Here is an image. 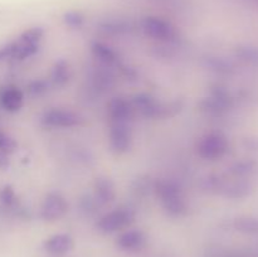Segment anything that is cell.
<instances>
[{
  "label": "cell",
  "instance_id": "18",
  "mask_svg": "<svg viewBox=\"0 0 258 257\" xmlns=\"http://www.w3.org/2000/svg\"><path fill=\"white\" fill-rule=\"evenodd\" d=\"M63 20H64L66 24L71 28H81L85 23V17H83L82 13L76 12V10H71V12H67L64 15H63Z\"/></svg>",
  "mask_w": 258,
  "mask_h": 257
},
{
  "label": "cell",
  "instance_id": "11",
  "mask_svg": "<svg viewBox=\"0 0 258 257\" xmlns=\"http://www.w3.org/2000/svg\"><path fill=\"white\" fill-rule=\"evenodd\" d=\"M24 96L23 92L15 86H8L0 90V105L4 110L15 112L20 110L23 106Z\"/></svg>",
  "mask_w": 258,
  "mask_h": 257
},
{
  "label": "cell",
  "instance_id": "14",
  "mask_svg": "<svg viewBox=\"0 0 258 257\" xmlns=\"http://www.w3.org/2000/svg\"><path fill=\"white\" fill-rule=\"evenodd\" d=\"M234 228L242 233L258 234V218L253 217H241L237 218L233 223Z\"/></svg>",
  "mask_w": 258,
  "mask_h": 257
},
{
  "label": "cell",
  "instance_id": "10",
  "mask_svg": "<svg viewBox=\"0 0 258 257\" xmlns=\"http://www.w3.org/2000/svg\"><path fill=\"white\" fill-rule=\"evenodd\" d=\"M43 247L48 253L64 254L72 251L73 247H75V241L70 234L58 233L45 239Z\"/></svg>",
  "mask_w": 258,
  "mask_h": 257
},
{
  "label": "cell",
  "instance_id": "1",
  "mask_svg": "<svg viewBox=\"0 0 258 257\" xmlns=\"http://www.w3.org/2000/svg\"><path fill=\"white\" fill-rule=\"evenodd\" d=\"M155 191L166 213L173 217H180L186 213L188 204L185 197L175 181L160 179L155 183Z\"/></svg>",
  "mask_w": 258,
  "mask_h": 257
},
{
  "label": "cell",
  "instance_id": "15",
  "mask_svg": "<svg viewBox=\"0 0 258 257\" xmlns=\"http://www.w3.org/2000/svg\"><path fill=\"white\" fill-rule=\"evenodd\" d=\"M70 80V67L64 60H59L55 63L54 68L52 71V81L54 85L63 86Z\"/></svg>",
  "mask_w": 258,
  "mask_h": 257
},
{
  "label": "cell",
  "instance_id": "4",
  "mask_svg": "<svg viewBox=\"0 0 258 257\" xmlns=\"http://www.w3.org/2000/svg\"><path fill=\"white\" fill-rule=\"evenodd\" d=\"M141 29L148 37L154 39L163 40V42H170L174 40L178 35L175 27L168 20L159 17H145L141 20Z\"/></svg>",
  "mask_w": 258,
  "mask_h": 257
},
{
  "label": "cell",
  "instance_id": "13",
  "mask_svg": "<svg viewBox=\"0 0 258 257\" xmlns=\"http://www.w3.org/2000/svg\"><path fill=\"white\" fill-rule=\"evenodd\" d=\"M92 53L97 59H100L105 65H113L117 60V55H116L115 50L111 47H108L107 44H105V43H93Z\"/></svg>",
  "mask_w": 258,
  "mask_h": 257
},
{
  "label": "cell",
  "instance_id": "8",
  "mask_svg": "<svg viewBox=\"0 0 258 257\" xmlns=\"http://www.w3.org/2000/svg\"><path fill=\"white\" fill-rule=\"evenodd\" d=\"M146 243V236L141 229H127L116 239V244L122 251H139Z\"/></svg>",
  "mask_w": 258,
  "mask_h": 257
},
{
  "label": "cell",
  "instance_id": "19",
  "mask_svg": "<svg viewBox=\"0 0 258 257\" xmlns=\"http://www.w3.org/2000/svg\"><path fill=\"white\" fill-rule=\"evenodd\" d=\"M15 148H17V143H15L14 139L0 130V151L8 154L14 151Z\"/></svg>",
  "mask_w": 258,
  "mask_h": 257
},
{
  "label": "cell",
  "instance_id": "9",
  "mask_svg": "<svg viewBox=\"0 0 258 257\" xmlns=\"http://www.w3.org/2000/svg\"><path fill=\"white\" fill-rule=\"evenodd\" d=\"M134 108L131 102L122 97H115L108 103V116L112 122H127L134 115Z\"/></svg>",
  "mask_w": 258,
  "mask_h": 257
},
{
  "label": "cell",
  "instance_id": "2",
  "mask_svg": "<svg viewBox=\"0 0 258 257\" xmlns=\"http://www.w3.org/2000/svg\"><path fill=\"white\" fill-rule=\"evenodd\" d=\"M135 221V213L130 208H117L101 217L97 222L98 231L113 233L128 228Z\"/></svg>",
  "mask_w": 258,
  "mask_h": 257
},
{
  "label": "cell",
  "instance_id": "17",
  "mask_svg": "<svg viewBox=\"0 0 258 257\" xmlns=\"http://www.w3.org/2000/svg\"><path fill=\"white\" fill-rule=\"evenodd\" d=\"M43 34H44V32H43L42 28H30V29L25 30V32L20 35L19 39L23 40V42L30 43V44L38 45V43L42 39Z\"/></svg>",
  "mask_w": 258,
  "mask_h": 257
},
{
  "label": "cell",
  "instance_id": "23",
  "mask_svg": "<svg viewBox=\"0 0 258 257\" xmlns=\"http://www.w3.org/2000/svg\"><path fill=\"white\" fill-rule=\"evenodd\" d=\"M10 54H12V44L7 45V47L4 48H0V59Z\"/></svg>",
  "mask_w": 258,
  "mask_h": 257
},
{
  "label": "cell",
  "instance_id": "20",
  "mask_svg": "<svg viewBox=\"0 0 258 257\" xmlns=\"http://www.w3.org/2000/svg\"><path fill=\"white\" fill-rule=\"evenodd\" d=\"M15 201V193L13 190V188L10 185L4 186V188L0 190V202H2L4 206H12Z\"/></svg>",
  "mask_w": 258,
  "mask_h": 257
},
{
  "label": "cell",
  "instance_id": "22",
  "mask_svg": "<svg viewBox=\"0 0 258 257\" xmlns=\"http://www.w3.org/2000/svg\"><path fill=\"white\" fill-rule=\"evenodd\" d=\"M8 165H9V159H8L7 154L0 151V168L5 169L8 168Z\"/></svg>",
  "mask_w": 258,
  "mask_h": 257
},
{
  "label": "cell",
  "instance_id": "12",
  "mask_svg": "<svg viewBox=\"0 0 258 257\" xmlns=\"http://www.w3.org/2000/svg\"><path fill=\"white\" fill-rule=\"evenodd\" d=\"M93 191H95L96 202L101 206H107L115 201V185L110 179L105 178V176H100L96 179Z\"/></svg>",
  "mask_w": 258,
  "mask_h": 257
},
{
  "label": "cell",
  "instance_id": "16",
  "mask_svg": "<svg viewBox=\"0 0 258 257\" xmlns=\"http://www.w3.org/2000/svg\"><path fill=\"white\" fill-rule=\"evenodd\" d=\"M237 54H238L242 59L246 60V62L251 63V65L253 66H258V48L244 45V47L238 48Z\"/></svg>",
  "mask_w": 258,
  "mask_h": 257
},
{
  "label": "cell",
  "instance_id": "6",
  "mask_svg": "<svg viewBox=\"0 0 258 257\" xmlns=\"http://www.w3.org/2000/svg\"><path fill=\"white\" fill-rule=\"evenodd\" d=\"M68 209L67 201L59 193H49L40 207V217L44 221H57L62 218Z\"/></svg>",
  "mask_w": 258,
  "mask_h": 257
},
{
  "label": "cell",
  "instance_id": "5",
  "mask_svg": "<svg viewBox=\"0 0 258 257\" xmlns=\"http://www.w3.org/2000/svg\"><path fill=\"white\" fill-rule=\"evenodd\" d=\"M81 121L82 118L80 117V115L63 108H50L42 116V122L52 127H75L80 125Z\"/></svg>",
  "mask_w": 258,
  "mask_h": 257
},
{
  "label": "cell",
  "instance_id": "21",
  "mask_svg": "<svg viewBox=\"0 0 258 257\" xmlns=\"http://www.w3.org/2000/svg\"><path fill=\"white\" fill-rule=\"evenodd\" d=\"M45 90V83L43 81H34L32 85L29 86V91L33 95H39Z\"/></svg>",
  "mask_w": 258,
  "mask_h": 257
},
{
  "label": "cell",
  "instance_id": "3",
  "mask_svg": "<svg viewBox=\"0 0 258 257\" xmlns=\"http://www.w3.org/2000/svg\"><path fill=\"white\" fill-rule=\"evenodd\" d=\"M199 156L206 160H217L228 151V140L221 133L206 134L197 145Z\"/></svg>",
  "mask_w": 258,
  "mask_h": 257
},
{
  "label": "cell",
  "instance_id": "24",
  "mask_svg": "<svg viewBox=\"0 0 258 257\" xmlns=\"http://www.w3.org/2000/svg\"><path fill=\"white\" fill-rule=\"evenodd\" d=\"M257 2H258V0H257Z\"/></svg>",
  "mask_w": 258,
  "mask_h": 257
},
{
  "label": "cell",
  "instance_id": "7",
  "mask_svg": "<svg viewBox=\"0 0 258 257\" xmlns=\"http://www.w3.org/2000/svg\"><path fill=\"white\" fill-rule=\"evenodd\" d=\"M133 135L127 122H112L110 128V145L116 154H125L130 150Z\"/></svg>",
  "mask_w": 258,
  "mask_h": 257
}]
</instances>
